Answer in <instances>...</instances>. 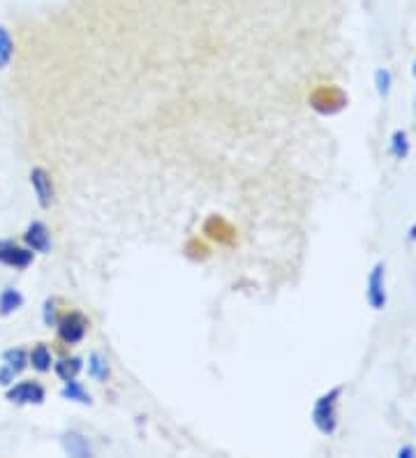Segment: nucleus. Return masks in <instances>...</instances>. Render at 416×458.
I'll list each match as a JSON object with an SVG mask.
<instances>
[{"instance_id":"nucleus-1","label":"nucleus","mask_w":416,"mask_h":458,"mask_svg":"<svg viewBox=\"0 0 416 458\" xmlns=\"http://www.w3.org/2000/svg\"><path fill=\"white\" fill-rule=\"evenodd\" d=\"M343 386H333L328 392H324L322 396L317 398L315 405H312V412H310V420L312 426H315L322 436L331 437L335 436V430H338L340 424V398H343Z\"/></svg>"},{"instance_id":"nucleus-2","label":"nucleus","mask_w":416,"mask_h":458,"mask_svg":"<svg viewBox=\"0 0 416 458\" xmlns=\"http://www.w3.org/2000/svg\"><path fill=\"white\" fill-rule=\"evenodd\" d=\"M5 401L19 408L26 405H45L47 389L42 382L38 380H14L12 385L5 386Z\"/></svg>"},{"instance_id":"nucleus-3","label":"nucleus","mask_w":416,"mask_h":458,"mask_svg":"<svg viewBox=\"0 0 416 458\" xmlns=\"http://www.w3.org/2000/svg\"><path fill=\"white\" fill-rule=\"evenodd\" d=\"M89 318L83 313H79V310H70V313L61 315L58 318V322H55V335H58V341L63 343V345H79V343H83V338H86V334H89Z\"/></svg>"},{"instance_id":"nucleus-4","label":"nucleus","mask_w":416,"mask_h":458,"mask_svg":"<svg viewBox=\"0 0 416 458\" xmlns=\"http://www.w3.org/2000/svg\"><path fill=\"white\" fill-rule=\"evenodd\" d=\"M366 303L372 310H384L388 303L386 294V264L378 262L372 264V268L368 271L366 278Z\"/></svg>"},{"instance_id":"nucleus-5","label":"nucleus","mask_w":416,"mask_h":458,"mask_svg":"<svg viewBox=\"0 0 416 458\" xmlns=\"http://www.w3.org/2000/svg\"><path fill=\"white\" fill-rule=\"evenodd\" d=\"M35 252L26 248L19 241L0 239V267L14 268V271H26L28 267H33Z\"/></svg>"},{"instance_id":"nucleus-6","label":"nucleus","mask_w":416,"mask_h":458,"mask_svg":"<svg viewBox=\"0 0 416 458\" xmlns=\"http://www.w3.org/2000/svg\"><path fill=\"white\" fill-rule=\"evenodd\" d=\"M28 370L26 347H10L0 354V386H7Z\"/></svg>"},{"instance_id":"nucleus-7","label":"nucleus","mask_w":416,"mask_h":458,"mask_svg":"<svg viewBox=\"0 0 416 458\" xmlns=\"http://www.w3.org/2000/svg\"><path fill=\"white\" fill-rule=\"evenodd\" d=\"M28 181H30V188H33L35 201H38L39 208H51L55 201V183L54 176L47 167H33L28 174Z\"/></svg>"},{"instance_id":"nucleus-8","label":"nucleus","mask_w":416,"mask_h":458,"mask_svg":"<svg viewBox=\"0 0 416 458\" xmlns=\"http://www.w3.org/2000/svg\"><path fill=\"white\" fill-rule=\"evenodd\" d=\"M21 243L26 248H30L35 255H47V252H51V232L47 227V223H42V220L28 223L21 234Z\"/></svg>"},{"instance_id":"nucleus-9","label":"nucleus","mask_w":416,"mask_h":458,"mask_svg":"<svg viewBox=\"0 0 416 458\" xmlns=\"http://www.w3.org/2000/svg\"><path fill=\"white\" fill-rule=\"evenodd\" d=\"M28 369H33L38 375L51 373L54 369V352L47 343H38L28 350Z\"/></svg>"},{"instance_id":"nucleus-10","label":"nucleus","mask_w":416,"mask_h":458,"mask_svg":"<svg viewBox=\"0 0 416 458\" xmlns=\"http://www.w3.org/2000/svg\"><path fill=\"white\" fill-rule=\"evenodd\" d=\"M83 359L77 357V354H72V357H61V359H54V375L58 377L61 382H67V380H77L79 373L83 370Z\"/></svg>"},{"instance_id":"nucleus-11","label":"nucleus","mask_w":416,"mask_h":458,"mask_svg":"<svg viewBox=\"0 0 416 458\" xmlns=\"http://www.w3.org/2000/svg\"><path fill=\"white\" fill-rule=\"evenodd\" d=\"M61 447H63V452L70 454V456H74V458L93 456L90 442L86 440L81 433H74V430H70V433H65V436L61 437Z\"/></svg>"},{"instance_id":"nucleus-12","label":"nucleus","mask_w":416,"mask_h":458,"mask_svg":"<svg viewBox=\"0 0 416 458\" xmlns=\"http://www.w3.org/2000/svg\"><path fill=\"white\" fill-rule=\"evenodd\" d=\"M26 303V296L17 287H3L0 290V318H10L17 310H21Z\"/></svg>"},{"instance_id":"nucleus-13","label":"nucleus","mask_w":416,"mask_h":458,"mask_svg":"<svg viewBox=\"0 0 416 458\" xmlns=\"http://www.w3.org/2000/svg\"><path fill=\"white\" fill-rule=\"evenodd\" d=\"M58 394H61L63 401L67 403H79V405H90V403H93V396H90L89 389L83 386V382H79V377L77 380L63 382L61 392Z\"/></svg>"},{"instance_id":"nucleus-14","label":"nucleus","mask_w":416,"mask_h":458,"mask_svg":"<svg viewBox=\"0 0 416 458\" xmlns=\"http://www.w3.org/2000/svg\"><path fill=\"white\" fill-rule=\"evenodd\" d=\"M83 369L89 370V377L95 382H106L111 377V366H109V359L105 357L102 352H90L89 354V361Z\"/></svg>"},{"instance_id":"nucleus-15","label":"nucleus","mask_w":416,"mask_h":458,"mask_svg":"<svg viewBox=\"0 0 416 458\" xmlns=\"http://www.w3.org/2000/svg\"><path fill=\"white\" fill-rule=\"evenodd\" d=\"M410 151L412 144L405 130H394L391 137H388V156L395 157V160H407Z\"/></svg>"},{"instance_id":"nucleus-16","label":"nucleus","mask_w":416,"mask_h":458,"mask_svg":"<svg viewBox=\"0 0 416 458\" xmlns=\"http://www.w3.org/2000/svg\"><path fill=\"white\" fill-rule=\"evenodd\" d=\"M14 58V38L5 23H0V70H7Z\"/></svg>"},{"instance_id":"nucleus-17","label":"nucleus","mask_w":416,"mask_h":458,"mask_svg":"<svg viewBox=\"0 0 416 458\" xmlns=\"http://www.w3.org/2000/svg\"><path fill=\"white\" fill-rule=\"evenodd\" d=\"M391 89H394V74L388 67H378L375 70V90H378V96L386 100L391 96Z\"/></svg>"},{"instance_id":"nucleus-18","label":"nucleus","mask_w":416,"mask_h":458,"mask_svg":"<svg viewBox=\"0 0 416 458\" xmlns=\"http://www.w3.org/2000/svg\"><path fill=\"white\" fill-rule=\"evenodd\" d=\"M58 318H61V310H58V299H47L45 303H42V325L45 327H55V322H58Z\"/></svg>"},{"instance_id":"nucleus-19","label":"nucleus","mask_w":416,"mask_h":458,"mask_svg":"<svg viewBox=\"0 0 416 458\" xmlns=\"http://www.w3.org/2000/svg\"><path fill=\"white\" fill-rule=\"evenodd\" d=\"M395 456H398V458H414L416 456V449L410 447V445H405V447H400L398 452H395Z\"/></svg>"},{"instance_id":"nucleus-20","label":"nucleus","mask_w":416,"mask_h":458,"mask_svg":"<svg viewBox=\"0 0 416 458\" xmlns=\"http://www.w3.org/2000/svg\"><path fill=\"white\" fill-rule=\"evenodd\" d=\"M407 241H410V243H416V220L410 227V232H407Z\"/></svg>"},{"instance_id":"nucleus-21","label":"nucleus","mask_w":416,"mask_h":458,"mask_svg":"<svg viewBox=\"0 0 416 458\" xmlns=\"http://www.w3.org/2000/svg\"><path fill=\"white\" fill-rule=\"evenodd\" d=\"M412 77L416 79V58H414V63H412Z\"/></svg>"},{"instance_id":"nucleus-22","label":"nucleus","mask_w":416,"mask_h":458,"mask_svg":"<svg viewBox=\"0 0 416 458\" xmlns=\"http://www.w3.org/2000/svg\"><path fill=\"white\" fill-rule=\"evenodd\" d=\"M414 112H416V98H414Z\"/></svg>"}]
</instances>
